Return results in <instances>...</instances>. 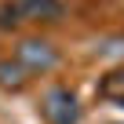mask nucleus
I'll list each match as a JSON object with an SVG mask.
<instances>
[{
  "instance_id": "3",
  "label": "nucleus",
  "mask_w": 124,
  "mask_h": 124,
  "mask_svg": "<svg viewBox=\"0 0 124 124\" xmlns=\"http://www.w3.org/2000/svg\"><path fill=\"white\" fill-rule=\"evenodd\" d=\"M11 22H51L62 15V0H8Z\"/></svg>"
},
{
  "instance_id": "1",
  "label": "nucleus",
  "mask_w": 124,
  "mask_h": 124,
  "mask_svg": "<svg viewBox=\"0 0 124 124\" xmlns=\"http://www.w3.org/2000/svg\"><path fill=\"white\" fill-rule=\"evenodd\" d=\"M40 113H44L47 124H77V120H80V99H77V91L55 84V88L44 91Z\"/></svg>"
},
{
  "instance_id": "2",
  "label": "nucleus",
  "mask_w": 124,
  "mask_h": 124,
  "mask_svg": "<svg viewBox=\"0 0 124 124\" xmlns=\"http://www.w3.org/2000/svg\"><path fill=\"white\" fill-rule=\"evenodd\" d=\"M55 62H58V51H55L47 40H22V44L15 47V66H18L22 73H29V77L55 70Z\"/></svg>"
},
{
  "instance_id": "4",
  "label": "nucleus",
  "mask_w": 124,
  "mask_h": 124,
  "mask_svg": "<svg viewBox=\"0 0 124 124\" xmlns=\"http://www.w3.org/2000/svg\"><path fill=\"white\" fill-rule=\"evenodd\" d=\"M102 95L113 102H124V70H113L102 77Z\"/></svg>"
}]
</instances>
